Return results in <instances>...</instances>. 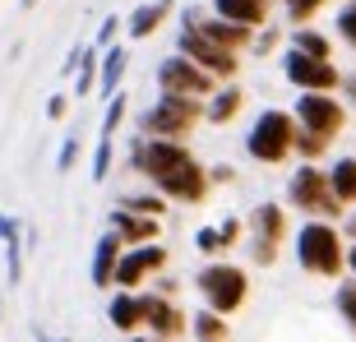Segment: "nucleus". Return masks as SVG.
<instances>
[{"mask_svg": "<svg viewBox=\"0 0 356 342\" xmlns=\"http://www.w3.org/2000/svg\"><path fill=\"white\" fill-rule=\"evenodd\" d=\"M167 245L153 241V245H134V250H120L116 259V273H111V291H139L148 277H158L167 268Z\"/></svg>", "mask_w": 356, "mask_h": 342, "instance_id": "9", "label": "nucleus"}, {"mask_svg": "<svg viewBox=\"0 0 356 342\" xmlns=\"http://www.w3.org/2000/svg\"><path fill=\"white\" fill-rule=\"evenodd\" d=\"M199 120H204V102L158 92V97L148 102V111L139 116V134H144V139H172V144H185Z\"/></svg>", "mask_w": 356, "mask_h": 342, "instance_id": "3", "label": "nucleus"}, {"mask_svg": "<svg viewBox=\"0 0 356 342\" xmlns=\"http://www.w3.org/2000/svg\"><path fill=\"white\" fill-rule=\"evenodd\" d=\"M195 291H199V301H204V310L232 319L241 305L250 301V273H245L241 263L209 259V263L195 273Z\"/></svg>", "mask_w": 356, "mask_h": 342, "instance_id": "2", "label": "nucleus"}, {"mask_svg": "<svg viewBox=\"0 0 356 342\" xmlns=\"http://www.w3.org/2000/svg\"><path fill=\"white\" fill-rule=\"evenodd\" d=\"M241 106H245V88L218 83V88L204 97V120H209V125H232V120L241 116Z\"/></svg>", "mask_w": 356, "mask_h": 342, "instance_id": "16", "label": "nucleus"}, {"mask_svg": "<svg viewBox=\"0 0 356 342\" xmlns=\"http://www.w3.org/2000/svg\"><path fill=\"white\" fill-rule=\"evenodd\" d=\"M324 5H329V0H282V10H287V24L291 28H310V19H315Z\"/></svg>", "mask_w": 356, "mask_h": 342, "instance_id": "28", "label": "nucleus"}, {"mask_svg": "<svg viewBox=\"0 0 356 342\" xmlns=\"http://www.w3.org/2000/svg\"><path fill=\"white\" fill-rule=\"evenodd\" d=\"M287 204L291 209H301L305 218H315V222H343V204L333 199L329 190V176H324V167H315V162H301V167L291 171L287 181Z\"/></svg>", "mask_w": 356, "mask_h": 342, "instance_id": "4", "label": "nucleus"}, {"mask_svg": "<svg viewBox=\"0 0 356 342\" xmlns=\"http://www.w3.org/2000/svg\"><path fill=\"white\" fill-rule=\"evenodd\" d=\"M125 70H130V51H125L120 42H116V47H106V51L97 56V92H102V97H116Z\"/></svg>", "mask_w": 356, "mask_h": 342, "instance_id": "20", "label": "nucleus"}, {"mask_svg": "<svg viewBox=\"0 0 356 342\" xmlns=\"http://www.w3.org/2000/svg\"><path fill=\"white\" fill-rule=\"evenodd\" d=\"M245 231H250V259L259 268H273L277 254H282V241L291 236V222H287V209L264 199V204H254L250 218H245Z\"/></svg>", "mask_w": 356, "mask_h": 342, "instance_id": "6", "label": "nucleus"}, {"mask_svg": "<svg viewBox=\"0 0 356 342\" xmlns=\"http://www.w3.org/2000/svg\"><path fill=\"white\" fill-rule=\"evenodd\" d=\"M120 250H125V245H120V236H116V231H102V236H97V245H92V263H88L92 287L111 291V273H116Z\"/></svg>", "mask_w": 356, "mask_h": 342, "instance_id": "18", "label": "nucleus"}, {"mask_svg": "<svg viewBox=\"0 0 356 342\" xmlns=\"http://www.w3.org/2000/svg\"><path fill=\"white\" fill-rule=\"evenodd\" d=\"M291 250H296V263H301V273L310 277H343V254H347V241L338 236V227L333 222H301L291 231Z\"/></svg>", "mask_w": 356, "mask_h": 342, "instance_id": "1", "label": "nucleus"}, {"mask_svg": "<svg viewBox=\"0 0 356 342\" xmlns=\"http://www.w3.org/2000/svg\"><path fill=\"white\" fill-rule=\"evenodd\" d=\"M19 5H24V10H33V5H38V0H19Z\"/></svg>", "mask_w": 356, "mask_h": 342, "instance_id": "47", "label": "nucleus"}, {"mask_svg": "<svg viewBox=\"0 0 356 342\" xmlns=\"http://www.w3.org/2000/svg\"><path fill=\"white\" fill-rule=\"evenodd\" d=\"M338 236H343L347 245H356V209L343 213V222H338Z\"/></svg>", "mask_w": 356, "mask_h": 342, "instance_id": "41", "label": "nucleus"}, {"mask_svg": "<svg viewBox=\"0 0 356 342\" xmlns=\"http://www.w3.org/2000/svg\"><path fill=\"white\" fill-rule=\"evenodd\" d=\"M97 47H83V56H79V79H74V92L79 97H88V92H97Z\"/></svg>", "mask_w": 356, "mask_h": 342, "instance_id": "26", "label": "nucleus"}, {"mask_svg": "<svg viewBox=\"0 0 356 342\" xmlns=\"http://www.w3.org/2000/svg\"><path fill=\"white\" fill-rule=\"evenodd\" d=\"M70 116V97L65 92H51V97H47V120H65Z\"/></svg>", "mask_w": 356, "mask_h": 342, "instance_id": "39", "label": "nucleus"}, {"mask_svg": "<svg viewBox=\"0 0 356 342\" xmlns=\"http://www.w3.org/2000/svg\"><path fill=\"white\" fill-rule=\"evenodd\" d=\"M282 74H287V83L296 92H338V83H343V70L333 65V60H310V56L301 51H282Z\"/></svg>", "mask_w": 356, "mask_h": 342, "instance_id": "12", "label": "nucleus"}, {"mask_svg": "<svg viewBox=\"0 0 356 342\" xmlns=\"http://www.w3.org/2000/svg\"><path fill=\"white\" fill-rule=\"evenodd\" d=\"M241 236H245V218H222V222H218V241H222V250H232Z\"/></svg>", "mask_w": 356, "mask_h": 342, "instance_id": "35", "label": "nucleus"}, {"mask_svg": "<svg viewBox=\"0 0 356 342\" xmlns=\"http://www.w3.org/2000/svg\"><path fill=\"white\" fill-rule=\"evenodd\" d=\"M125 111H130V97H125V92H116V97H106L102 130H97V134H111V139H116V130L125 125Z\"/></svg>", "mask_w": 356, "mask_h": 342, "instance_id": "29", "label": "nucleus"}, {"mask_svg": "<svg viewBox=\"0 0 356 342\" xmlns=\"http://www.w3.org/2000/svg\"><path fill=\"white\" fill-rule=\"evenodd\" d=\"M74 162H79V134H65V144L56 153V171L65 176V171H74Z\"/></svg>", "mask_w": 356, "mask_h": 342, "instance_id": "34", "label": "nucleus"}, {"mask_svg": "<svg viewBox=\"0 0 356 342\" xmlns=\"http://www.w3.org/2000/svg\"><path fill=\"white\" fill-rule=\"evenodd\" d=\"M172 10H176L172 0H144V5L125 19V38H130V42H148L162 24H167V14H172Z\"/></svg>", "mask_w": 356, "mask_h": 342, "instance_id": "17", "label": "nucleus"}, {"mask_svg": "<svg viewBox=\"0 0 356 342\" xmlns=\"http://www.w3.org/2000/svg\"><path fill=\"white\" fill-rule=\"evenodd\" d=\"M324 176H329V190L333 199L343 204V209H356V158H338L324 167Z\"/></svg>", "mask_w": 356, "mask_h": 342, "instance_id": "21", "label": "nucleus"}, {"mask_svg": "<svg viewBox=\"0 0 356 342\" xmlns=\"http://www.w3.org/2000/svg\"><path fill=\"white\" fill-rule=\"evenodd\" d=\"M116 209H125V213H139V218H167V199L158 195V190H139V195H120L116 199Z\"/></svg>", "mask_w": 356, "mask_h": 342, "instance_id": "24", "label": "nucleus"}, {"mask_svg": "<svg viewBox=\"0 0 356 342\" xmlns=\"http://www.w3.org/2000/svg\"><path fill=\"white\" fill-rule=\"evenodd\" d=\"M79 56H83V47H70V56H65V65H60V70L74 74V70H79Z\"/></svg>", "mask_w": 356, "mask_h": 342, "instance_id": "43", "label": "nucleus"}, {"mask_svg": "<svg viewBox=\"0 0 356 342\" xmlns=\"http://www.w3.org/2000/svg\"><path fill=\"white\" fill-rule=\"evenodd\" d=\"M333 144H324V139H310V134H291V158H301V162H319L324 153H329Z\"/></svg>", "mask_w": 356, "mask_h": 342, "instance_id": "30", "label": "nucleus"}, {"mask_svg": "<svg viewBox=\"0 0 356 342\" xmlns=\"http://www.w3.org/2000/svg\"><path fill=\"white\" fill-rule=\"evenodd\" d=\"M125 342H153V338H144V333H134V338H125Z\"/></svg>", "mask_w": 356, "mask_h": 342, "instance_id": "46", "label": "nucleus"}, {"mask_svg": "<svg viewBox=\"0 0 356 342\" xmlns=\"http://www.w3.org/2000/svg\"><path fill=\"white\" fill-rule=\"evenodd\" d=\"M38 342H70V338H47V333H38Z\"/></svg>", "mask_w": 356, "mask_h": 342, "instance_id": "45", "label": "nucleus"}, {"mask_svg": "<svg viewBox=\"0 0 356 342\" xmlns=\"http://www.w3.org/2000/svg\"><path fill=\"white\" fill-rule=\"evenodd\" d=\"M139 315H144V338L153 342H181L190 333V315L158 291H139Z\"/></svg>", "mask_w": 356, "mask_h": 342, "instance_id": "10", "label": "nucleus"}, {"mask_svg": "<svg viewBox=\"0 0 356 342\" xmlns=\"http://www.w3.org/2000/svg\"><path fill=\"white\" fill-rule=\"evenodd\" d=\"M5 282H10V287L24 282V236L5 241Z\"/></svg>", "mask_w": 356, "mask_h": 342, "instance_id": "31", "label": "nucleus"}, {"mask_svg": "<svg viewBox=\"0 0 356 342\" xmlns=\"http://www.w3.org/2000/svg\"><path fill=\"white\" fill-rule=\"evenodd\" d=\"M106 319H111V329L134 338V333H144V315H139V291H116L111 301H106Z\"/></svg>", "mask_w": 356, "mask_h": 342, "instance_id": "19", "label": "nucleus"}, {"mask_svg": "<svg viewBox=\"0 0 356 342\" xmlns=\"http://www.w3.org/2000/svg\"><path fill=\"white\" fill-rule=\"evenodd\" d=\"M338 102H343L347 111H356V74H343V83H338Z\"/></svg>", "mask_w": 356, "mask_h": 342, "instance_id": "40", "label": "nucleus"}, {"mask_svg": "<svg viewBox=\"0 0 356 342\" xmlns=\"http://www.w3.org/2000/svg\"><path fill=\"white\" fill-rule=\"evenodd\" d=\"M291 134H296V120L282 106H268L254 116V125L245 130V153L264 167H282L291 158Z\"/></svg>", "mask_w": 356, "mask_h": 342, "instance_id": "5", "label": "nucleus"}, {"mask_svg": "<svg viewBox=\"0 0 356 342\" xmlns=\"http://www.w3.org/2000/svg\"><path fill=\"white\" fill-rule=\"evenodd\" d=\"M0 315H5V291H0Z\"/></svg>", "mask_w": 356, "mask_h": 342, "instance_id": "48", "label": "nucleus"}, {"mask_svg": "<svg viewBox=\"0 0 356 342\" xmlns=\"http://www.w3.org/2000/svg\"><path fill=\"white\" fill-rule=\"evenodd\" d=\"M291 120H296L301 134L333 144V139L343 134V125H347V106L338 102V92H301L296 106H291Z\"/></svg>", "mask_w": 356, "mask_h": 342, "instance_id": "7", "label": "nucleus"}, {"mask_svg": "<svg viewBox=\"0 0 356 342\" xmlns=\"http://www.w3.org/2000/svg\"><path fill=\"white\" fill-rule=\"evenodd\" d=\"M343 273L356 277V245H347V254H343Z\"/></svg>", "mask_w": 356, "mask_h": 342, "instance_id": "44", "label": "nucleus"}, {"mask_svg": "<svg viewBox=\"0 0 356 342\" xmlns=\"http://www.w3.org/2000/svg\"><path fill=\"white\" fill-rule=\"evenodd\" d=\"M268 10H273V0H213V10L218 19H227V24H241V28H259L268 24Z\"/></svg>", "mask_w": 356, "mask_h": 342, "instance_id": "15", "label": "nucleus"}, {"mask_svg": "<svg viewBox=\"0 0 356 342\" xmlns=\"http://www.w3.org/2000/svg\"><path fill=\"white\" fill-rule=\"evenodd\" d=\"M106 231H116L120 245L125 250H134V245H153V241L162 236V222L158 218H139V213H125V209H111V218H106Z\"/></svg>", "mask_w": 356, "mask_h": 342, "instance_id": "14", "label": "nucleus"}, {"mask_svg": "<svg viewBox=\"0 0 356 342\" xmlns=\"http://www.w3.org/2000/svg\"><path fill=\"white\" fill-rule=\"evenodd\" d=\"M111 162H116V139L111 134H97V148H92V181L97 185L111 176Z\"/></svg>", "mask_w": 356, "mask_h": 342, "instance_id": "27", "label": "nucleus"}, {"mask_svg": "<svg viewBox=\"0 0 356 342\" xmlns=\"http://www.w3.org/2000/svg\"><path fill=\"white\" fill-rule=\"evenodd\" d=\"M190 338L195 342H227L232 338V324L222 315H213V310H195L190 315Z\"/></svg>", "mask_w": 356, "mask_h": 342, "instance_id": "22", "label": "nucleus"}, {"mask_svg": "<svg viewBox=\"0 0 356 342\" xmlns=\"http://www.w3.org/2000/svg\"><path fill=\"white\" fill-rule=\"evenodd\" d=\"M277 38H282V33H277L273 24H264V28H259V33H254V47H250V51L268 56V51H273V47H277Z\"/></svg>", "mask_w": 356, "mask_h": 342, "instance_id": "37", "label": "nucleus"}, {"mask_svg": "<svg viewBox=\"0 0 356 342\" xmlns=\"http://www.w3.org/2000/svg\"><path fill=\"white\" fill-rule=\"evenodd\" d=\"M291 51L310 56V60H333V42L319 28H291Z\"/></svg>", "mask_w": 356, "mask_h": 342, "instance_id": "23", "label": "nucleus"}, {"mask_svg": "<svg viewBox=\"0 0 356 342\" xmlns=\"http://www.w3.org/2000/svg\"><path fill=\"white\" fill-rule=\"evenodd\" d=\"M333 310L347 324V333H356V277H338V291H333Z\"/></svg>", "mask_w": 356, "mask_h": 342, "instance_id": "25", "label": "nucleus"}, {"mask_svg": "<svg viewBox=\"0 0 356 342\" xmlns=\"http://www.w3.org/2000/svg\"><path fill=\"white\" fill-rule=\"evenodd\" d=\"M120 33H125V19H120V14H106L102 28H97V38H92V47H97V51H106V47H116Z\"/></svg>", "mask_w": 356, "mask_h": 342, "instance_id": "32", "label": "nucleus"}, {"mask_svg": "<svg viewBox=\"0 0 356 342\" xmlns=\"http://www.w3.org/2000/svg\"><path fill=\"white\" fill-rule=\"evenodd\" d=\"M232 181H236L232 167H209V185H232Z\"/></svg>", "mask_w": 356, "mask_h": 342, "instance_id": "42", "label": "nucleus"}, {"mask_svg": "<svg viewBox=\"0 0 356 342\" xmlns=\"http://www.w3.org/2000/svg\"><path fill=\"white\" fill-rule=\"evenodd\" d=\"M176 56H185L195 70H204L213 83H236V74H241V56H232V51H222L218 42H209L199 28H190V24H181V38H176Z\"/></svg>", "mask_w": 356, "mask_h": 342, "instance_id": "8", "label": "nucleus"}, {"mask_svg": "<svg viewBox=\"0 0 356 342\" xmlns=\"http://www.w3.org/2000/svg\"><path fill=\"white\" fill-rule=\"evenodd\" d=\"M195 250H199V254H209V259H213V254H222L218 227H199V231H195Z\"/></svg>", "mask_w": 356, "mask_h": 342, "instance_id": "36", "label": "nucleus"}, {"mask_svg": "<svg viewBox=\"0 0 356 342\" xmlns=\"http://www.w3.org/2000/svg\"><path fill=\"white\" fill-rule=\"evenodd\" d=\"M19 236H24V218L0 213V245H5V241H19Z\"/></svg>", "mask_w": 356, "mask_h": 342, "instance_id": "38", "label": "nucleus"}, {"mask_svg": "<svg viewBox=\"0 0 356 342\" xmlns=\"http://www.w3.org/2000/svg\"><path fill=\"white\" fill-rule=\"evenodd\" d=\"M338 38L356 51V0H343V5H338Z\"/></svg>", "mask_w": 356, "mask_h": 342, "instance_id": "33", "label": "nucleus"}, {"mask_svg": "<svg viewBox=\"0 0 356 342\" xmlns=\"http://www.w3.org/2000/svg\"><path fill=\"white\" fill-rule=\"evenodd\" d=\"M153 190H158L167 204H190V209H195V204H204V199H209V190H213V185H209V167L195 158V162H185L181 171L162 176Z\"/></svg>", "mask_w": 356, "mask_h": 342, "instance_id": "13", "label": "nucleus"}, {"mask_svg": "<svg viewBox=\"0 0 356 342\" xmlns=\"http://www.w3.org/2000/svg\"><path fill=\"white\" fill-rule=\"evenodd\" d=\"M153 79H158V92H172V97H195V102H204L218 83L204 74V70H195L185 56H162L158 70H153Z\"/></svg>", "mask_w": 356, "mask_h": 342, "instance_id": "11", "label": "nucleus"}]
</instances>
